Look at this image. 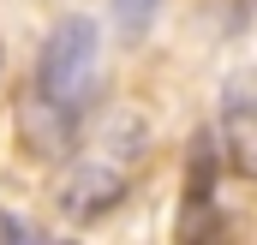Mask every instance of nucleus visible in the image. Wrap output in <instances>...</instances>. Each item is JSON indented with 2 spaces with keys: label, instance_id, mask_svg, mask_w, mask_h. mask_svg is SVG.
<instances>
[{
  "label": "nucleus",
  "instance_id": "nucleus-7",
  "mask_svg": "<svg viewBox=\"0 0 257 245\" xmlns=\"http://www.w3.org/2000/svg\"><path fill=\"white\" fill-rule=\"evenodd\" d=\"M0 239H6V245H36V239H42V227L24 221V215H6V209H0Z\"/></svg>",
  "mask_w": 257,
  "mask_h": 245
},
{
  "label": "nucleus",
  "instance_id": "nucleus-4",
  "mask_svg": "<svg viewBox=\"0 0 257 245\" xmlns=\"http://www.w3.org/2000/svg\"><path fill=\"white\" fill-rule=\"evenodd\" d=\"M227 150H233V174H257V132H251L245 84H233V96H227Z\"/></svg>",
  "mask_w": 257,
  "mask_h": 245
},
{
  "label": "nucleus",
  "instance_id": "nucleus-1",
  "mask_svg": "<svg viewBox=\"0 0 257 245\" xmlns=\"http://www.w3.org/2000/svg\"><path fill=\"white\" fill-rule=\"evenodd\" d=\"M96 84H102V30H96V18L72 12L48 30V42L36 54V96L48 108H60L66 120H78L96 102Z\"/></svg>",
  "mask_w": 257,
  "mask_h": 245
},
{
  "label": "nucleus",
  "instance_id": "nucleus-5",
  "mask_svg": "<svg viewBox=\"0 0 257 245\" xmlns=\"http://www.w3.org/2000/svg\"><path fill=\"white\" fill-rule=\"evenodd\" d=\"M209 191H215V138L197 132V138H192V156H186V215H203Z\"/></svg>",
  "mask_w": 257,
  "mask_h": 245
},
{
  "label": "nucleus",
  "instance_id": "nucleus-6",
  "mask_svg": "<svg viewBox=\"0 0 257 245\" xmlns=\"http://www.w3.org/2000/svg\"><path fill=\"white\" fill-rule=\"evenodd\" d=\"M108 6H114L120 30H132V36H144V30H150V18L162 12V0H108Z\"/></svg>",
  "mask_w": 257,
  "mask_h": 245
},
{
  "label": "nucleus",
  "instance_id": "nucleus-2",
  "mask_svg": "<svg viewBox=\"0 0 257 245\" xmlns=\"http://www.w3.org/2000/svg\"><path fill=\"white\" fill-rule=\"evenodd\" d=\"M54 203H60L66 221H102V215H114V209L126 203V174H120L114 162H84V168L66 174Z\"/></svg>",
  "mask_w": 257,
  "mask_h": 245
},
{
  "label": "nucleus",
  "instance_id": "nucleus-3",
  "mask_svg": "<svg viewBox=\"0 0 257 245\" xmlns=\"http://www.w3.org/2000/svg\"><path fill=\"white\" fill-rule=\"evenodd\" d=\"M18 132H24V144H30V156H60L66 150V132H72V120H66L60 108H48L42 96L18 114Z\"/></svg>",
  "mask_w": 257,
  "mask_h": 245
}]
</instances>
